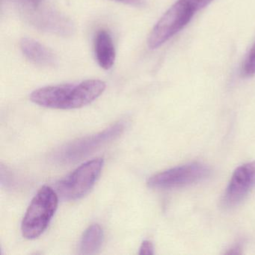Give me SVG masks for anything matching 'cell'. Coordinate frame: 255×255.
Returning <instances> with one entry per match:
<instances>
[{
	"mask_svg": "<svg viewBox=\"0 0 255 255\" xmlns=\"http://www.w3.org/2000/svg\"><path fill=\"white\" fill-rule=\"evenodd\" d=\"M106 89V83L89 80L78 84L47 86L34 91L30 100L35 104L58 110L81 108L99 98Z\"/></svg>",
	"mask_w": 255,
	"mask_h": 255,
	"instance_id": "cell-1",
	"label": "cell"
},
{
	"mask_svg": "<svg viewBox=\"0 0 255 255\" xmlns=\"http://www.w3.org/2000/svg\"><path fill=\"white\" fill-rule=\"evenodd\" d=\"M202 9L197 0H178L152 29L147 44L151 50L161 47L182 30L196 12Z\"/></svg>",
	"mask_w": 255,
	"mask_h": 255,
	"instance_id": "cell-2",
	"label": "cell"
},
{
	"mask_svg": "<svg viewBox=\"0 0 255 255\" xmlns=\"http://www.w3.org/2000/svg\"><path fill=\"white\" fill-rule=\"evenodd\" d=\"M59 195L50 186L39 189L31 201L22 222L23 236L29 240L39 237L47 229L57 210Z\"/></svg>",
	"mask_w": 255,
	"mask_h": 255,
	"instance_id": "cell-3",
	"label": "cell"
},
{
	"mask_svg": "<svg viewBox=\"0 0 255 255\" xmlns=\"http://www.w3.org/2000/svg\"><path fill=\"white\" fill-rule=\"evenodd\" d=\"M104 161L97 158L88 161L56 184V192L64 201H75L89 193L101 175Z\"/></svg>",
	"mask_w": 255,
	"mask_h": 255,
	"instance_id": "cell-4",
	"label": "cell"
},
{
	"mask_svg": "<svg viewBox=\"0 0 255 255\" xmlns=\"http://www.w3.org/2000/svg\"><path fill=\"white\" fill-rule=\"evenodd\" d=\"M125 125L119 122L103 132L72 141L62 147L55 154V160L60 163H70L82 159L97 149L116 139L123 132Z\"/></svg>",
	"mask_w": 255,
	"mask_h": 255,
	"instance_id": "cell-5",
	"label": "cell"
},
{
	"mask_svg": "<svg viewBox=\"0 0 255 255\" xmlns=\"http://www.w3.org/2000/svg\"><path fill=\"white\" fill-rule=\"evenodd\" d=\"M210 174V168L207 165L194 162L158 173L149 178L147 185L153 189H174L198 183Z\"/></svg>",
	"mask_w": 255,
	"mask_h": 255,
	"instance_id": "cell-6",
	"label": "cell"
},
{
	"mask_svg": "<svg viewBox=\"0 0 255 255\" xmlns=\"http://www.w3.org/2000/svg\"><path fill=\"white\" fill-rule=\"evenodd\" d=\"M255 186V162L238 167L231 177L224 195L225 207H235L240 204Z\"/></svg>",
	"mask_w": 255,
	"mask_h": 255,
	"instance_id": "cell-7",
	"label": "cell"
},
{
	"mask_svg": "<svg viewBox=\"0 0 255 255\" xmlns=\"http://www.w3.org/2000/svg\"><path fill=\"white\" fill-rule=\"evenodd\" d=\"M95 53L98 65L104 70L113 68L116 61V50L110 32L101 29L95 38Z\"/></svg>",
	"mask_w": 255,
	"mask_h": 255,
	"instance_id": "cell-8",
	"label": "cell"
},
{
	"mask_svg": "<svg viewBox=\"0 0 255 255\" xmlns=\"http://www.w3.org/2000/svg\"><path fill=\"white\" fill-rule=\"evenodd\" d=\"M20 47L24 56L34 63L43 66H52L56 63L54 53L32 38H23L20 42Z\"/></svg>",
	"mask_w": 255,
	"mask_h": 255,
	"instance_id": "cell-9",
	"label": "cell"
},
{
	"mask_svg": "<svg viewBox=\"0 0 255 255\" xmlns=\"http://www.w3.org/2000/svg\"><path fill=\"white\" fill-rule=\"evenodd\" d=\"M104 234L100 225H92L87 228L80 243V254L94 255L100 250L104 243Z\"/></svg>",
	"mask_w": 255,
	"mask_h": 255,
	"instance_id": "cell-10",
	"label": "cell"
},
{
	"mask_svg": "<svg viewBox=\"0 0 255 255\" xmlns=\"http://www.w3.org/2000/svg\"><path fill=\"white\" fill-rule=\"evenodd\" d=\"M243 73L246 77H252L255 74V42L245 59Z\"/></svg>",
	"mask_w": 255,
	"mask_h": 255,
	"instance_id": "cell-11",
	"label": "cell"
},
{
	"mask_svg": "<svg viewBox=\"0 0 255 255\" xmlns=\"http://www.w3.org/2000/svg\"><path fill=\"white\" fill-rule=\"evenodd\" d=\"M11 1L30 11H35L43 2V0H11Z\"/></svg>",
	"mask_w": 255,
	"mask_h": 255,
	"instance_id": "cell-12",
	"label": "cell"
},
{
	"mask_svg": "<svg viewBox=\"0 0 255 255\" xmlns=\"http://www.w3.org/2000/svg\"><path fill=\"white\" fill-rule=\"evenodd\" d=\"M139 255H153V246L151 242L144 240L140 247Z\"/></svg>",
	"mask_w": 255,
	"mask_h": 255,
	"instance_id": "cell-13",
	"label": "cell"
},
{
	"mask_svg": "<svg viewBox=\"0 0 255 255\" xmlns=\"http://www.w3.org/2000/svg\"><path fill=\"white\" fill-rule=\"evenodd\" d=\"M118 2H122L127 5H132V6H143L145 2V0H116Z\"/></svg>",
	"mask_w": 255,
	"mask_h": 255,
	"instance_id": "cell-14",
	"label": "cell"
}]
</instances>
